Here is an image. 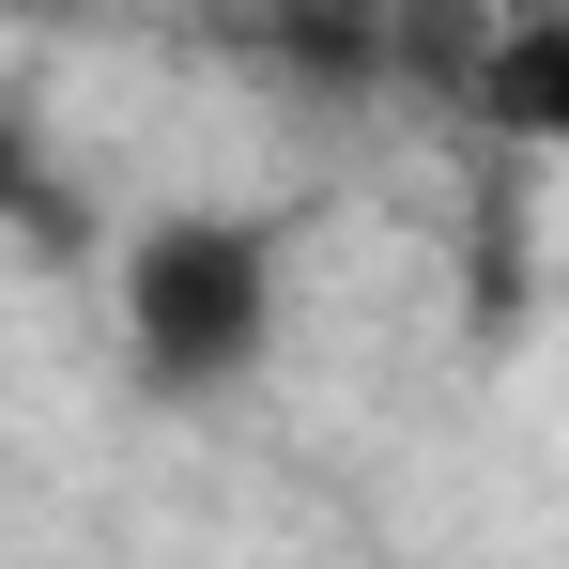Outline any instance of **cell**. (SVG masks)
Returning <instances> with one entry per match:
<instances>
[{
    "mask_svg": "<svg viewBox=\"0 0 569 569\" xmlns=\"http://www.w3.org/2000/svg\"><path fill=\"white\" fill-rule=\"evenodd\" d=\"M477 93H492L508 139H555V123H569V31H555V16H523V31L477 62Z\"/></svg>",
    "mask_w": 569,
    "mask_h": 569,
    "instance_id": "obj_2",
    "label": "cell"
},
{
    "mask_svg": "<svg viewBox=\"0 0 569 569\" xmlns=\"http://www.w3.org/2000/svg\"><path fill=\"white\" fill-rule=\"evenodd\" d=\"M123 355L154 400H216L278 355V216H154L123 247Z\"/></svg>",
    "mask_w": 569,
    "mask_h": 569,
    "instance_id": "obj_1",
    "label": "cell"
}]
</instances>
